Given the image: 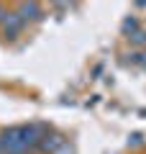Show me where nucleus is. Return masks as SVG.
<instances>
[{
	"label": "nucleus",
	"instance_id": "5",
	"mask_svg": "<svg viewBox=\"0 0 146 154\" xmlns=\"http://www.w3.org/2000/svg\"><path fill=\"white\" fill-rule=\"evenodd\" d=\"M128 38L133 41V44H138V46H144V44H146V33H144V31H136L133 36H128Z\"/></svg>",
	"mask_w": 146,
	"mask_h": 154
},
{
	"label": "nucleus",
	"instance_id": "6",
	"mask_svg": "<svg viewBox=\"0 0 146 154\" xmlns=\"http://www.w3.org/2000/svg\"><path fill=\"white\" fill-rule=\"evenodd\" d=\"M51 3H54V5H64V0H51Z\"/></svg>",
	"mask_w": 146,
	"mask_h": 154
},
{
	"label": "nucleus",
	"instance_id": "1",
	"mask_svg": "<svg viewBox=\"0 0 146 154\" xmlns=\"http://www.w3.org/2000/svg\"><path fill=\"white\" fill-rule=\"evenodd\" d=\"M41 8H38L36 0H23L21 3V11H18V18L23 21V26L26 23H33V21H41Z\"/></svg>",
	"mask_w": 146,
	"mask_h": 154
},
{
	"label": "nucleus",
	"instance_id": "3",
	"mask_svg": "<svg viewBox=\"0 0 146 154\" xmlns=\"http://www.w3.org/2000/svg\"><path fill=\"white\" fill-rule=\"evenodd\" d=\"M38 146H41V152H56V149H62L64 146V141H62L59 136H49V134H44L41 139H38Z\"/></svg>",
	"mask_w": 146,
	"mask_h": 154
},
{
	"label": "nucleus",
	"instance_id": "4",
	"mask_svg": "<svg viewBox=\"0 0 146 154\" xmlns=\"http://www.w3.org/2000/svg\"><path fill=\"white\" fill-rule=\"evenodd\" d=\"M136 31H138V21H136V18H126V21H123V33L133 36Z\"/></svg>",
	"mask_w": 146,
	"mask_h": 154
},
{
	"label": "nucleus",
	"instance_id": "2",
	"mask_svg": "<svg viewBox=\"0 0 146 154\" xmlns=\"http://www.w3.org/2000/svg\"><path fill=\"white\" fill-rule=\"evenodd\" d=\"M0 21H3V31L5 38H16L23 28V21L18 18V13H0Z\"/></svg>",
	"mask_w": 146,
	"mask_h": 154
}]
</instances>
